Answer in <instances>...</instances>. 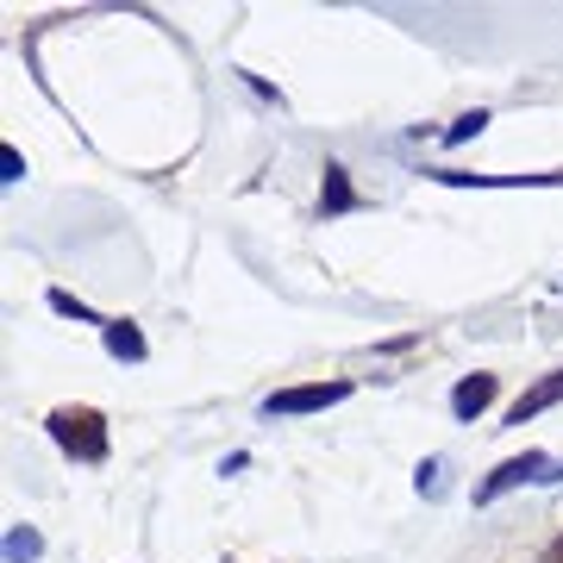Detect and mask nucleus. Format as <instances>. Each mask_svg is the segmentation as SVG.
Returning a JSON list of instances; mask_svg holds the SVG:
<instances>
[{"instance_id":"obj_1","label":"nucleus","mask_w":563,"mask_h":563,"mask_svg":"<svg viewBox=\"0 0 563 563\" xmlns=\"http://www.w3.org/2000/svg\"><path fill=\"white\" fill-rule=\"evenodd\" d=\"M51 439L69 451V457H81V463H101L107 457V420L95 413V407H51Z\"/></svg>"},{"instance_id":"obj_2","label":"nucleus","mask_w":563,"mask_h":563,"mask_svg":"<svg viewBox=\"0 0 563 563\" xmlns=\"http://www.w3.org/2000/svg\"><path fill=\"white\" fill-rule=\"evenodd\" d=\"M351 401V383H301V388H276V395H263V413L269 420H288V413H325V407Z\"/></svg>"},{"instance_id":"obj_3","label":"nucleus","mask_w":563,"mask_h":563,"mask_svg":"<svg viewBox=\"0 0 563 563\" xmlns=\"http://www.w3.org/2000/svg\"><path fill=\"white\" fill-rule=\"evenodd\" d=\"M544 470H551V457L544 451H520V457H507V463H495L483 483H476V507H488V501H501L507 488H520V483H539Z\"/></svg>"},{"instance_id":"obj_4","label":"nucleus","mask_w":563,"mask_h":563,"mask_svg":"<svg viewBox=\"0 0 563 563\" xmlns=\"http://www.w3.org/2000/svg\"><path fill=\"white\" fill-rule=\"evenodd\" d=\"M558 401H563V369H551V376H539L520 401L507 407V426H526L532 413H544V407H558Z\"/></svg>"},{"instance_id":"obj_5","label":"nucleus","mask_w":563,"mask_h":563,"mask_svg":"<svg viewBox=\"0 0 563 563\" xmlns=\"http://www.w3.org/2000/svg\"><path fill=\"white\" fill-rule=\"evenodd\" d=\"M488 407H495V376H483V369L451 388V413H457V420H483Z\"/></svg>"},{"instance_id":"obj_6","label":"nucleus","mask_w":563,"mask_h":563,"mask_svg":"<svg viewBox=\"0 0 563 563\" xmlns=\"http://www.w3.org/2000/svg\"><path fill=\"white\" fill-rule=\"evenodd\" d=\"M320 207H325V213H351V207H357V188H351V176H344L339 163H325V188H320Z\"/></svg>"},{"instance_id":"obj_7","label":"nucleus","mask_w":563,"mask_h":563,"mask_svg":"<svg viewBox=\"0 0 563 563\" xmlns=\"http://www.w3.org/2000/svg\"><path fill=\"white\" fill-rule=\"evenodd\" d=\"M107 351H113L120 363H139L144 357V332L132 320H107Z\"/></svg>"},{"instance_id":"obj_8","label":"nucleus","mask_w":563,"mask_h":563,"mask_svg":"<svg viewBox=\"0 0 563 563\" xmlns=\"http://www.w3.org/2000/svg\"><path fill=\"white\" fill-rule=\"evenodd\" d=\"M51 307H57V313H69V320L101 325V313H95V307H88V301H76V295H63V288H51Z\"/></svg>"},{"instance_id":"obj_9","label":"nucleus","mask_w":563,"mask_h":563,"mask_svg":"<svg viewBox=\"0 0 563 563\" xmlns=\"http://www.w3.org/2000/svg\"><path fill=\"white\" fill-rule=\"evenodd\" d=\"M483 125H488V113H483V107H476V113H463V120L451 125V132H444V144H470V139H476V132H483Z\"/></svg>"},{"instance_id":"obj_10","label":"nucleus","mask_w":563,"mask_h":563,"mask_svg":"<svg viewBox=\"0 0 563 563\" xmlns=\"http://www.w3.org/2000/svg\"><path fill=\"white\" fill-rule=\"evenodd\" d=\"M7 558L32 563V558H38V532H13V539H7Z\"/></svg>"},{"instance_id":"obj_11","label":"nucleus","mask_w":563,"mask_h":563,"mask_svg":"<svg viewBox=\"0 0 563 563\" xmlns=\"http://www.w3.org/2000/svg\"><path fill=\"white\" fill-rule=\"evenodd\" d=\"M539 563H563V539H558V544H551V551H544V558H539Z\"/></svg>"}]
</instances>
